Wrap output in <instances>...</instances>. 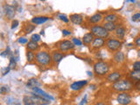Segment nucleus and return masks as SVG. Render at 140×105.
Listing matches in <instances>:
<instances>
[{
  "label": "nucleus",
  "mask_w": 140,
  "mask_h": 105,
  "mask_svg": "<svg viewBox=\"0 0 140 105\" xmlns=\"http://www.w3.org/2000/svg\"><path fill=\"white\" fill-rule=\"evenodd\" d=\"M19 20H17V19H13V20L12 21V30H14V29H16L19 26Z\"/></svg>",
  "instance_id": "nucleus-38"
},
{
  "label": "nucleus",
  "mask_w": 140,
  "mask_h": 105,
  "mask_svg": "<svg viewBox=\"0 0 140 105\" xmlns=\"http://www.w3.org/2000/svg\"><path fill=\"white\" fill-rule=\"evenodd\" d=\"M132 68L133 70H140V61H135L132 64Z\"/></svg>",
  "instance_id": "nucleus-37"
},
{
  "label": "nucleus",
  "mask_w": 140,
  "mask_h": 105,
  "mask_svg": "<svg viewBox=\"0 0 140 105\" xmlns=\"http://www.w3.org/2000/svg\"><path fill=\"white\" fill-rule=\"evenodd\" d=\"M103 26L109 33H111V32H115V30H116V28L117 26V24L116 23H112V22H104Z\"/></svg>",
  "instance_id": "nucleus-23"
},
{
  "label": "nucleus",
  "mask_w": 140,
  "mask_h": 105,
  "mask_svg": "<svg viewBox=\"0 0 140 105\" xmlns=\"http://www.w3.org/2000/svg\"><path fill=\"white\" fill-rule=\"evenodd\" d=\"M95 39V36L92 34L91 33H87L84 34V36L82 37V43L86 45V46H89L92 44Z\"/></svg>",
  "instance_id": "nucleus-20"
},
{
  "label": "nucleus",
  "mask_w": 140,
  "mask_h": 105,
  "mask_svg": "<svg viewBox=\"0 0 140 105\" xmlns=\"http://www.w3.org/2000/svg\"><path fill=\"white\" fill-rule=\"evenodd\" d=\"M111 88L118 93L129 92L134 88V83L130 78H125V79H120L115 83H112Z\"/></svg>",
  "instance_id": "nucleus-1"
},
{
  "label": "nucleus",
  "mask_w": 140,
  "mask_h": 105,
  "mask_svg": "<svg viewBox=\"0 0 140 105\" xmlns=\"http://www.w3.org/2000/svg\"><path fill=\"white\" fill-rule=\"evenodd\" d=\"M90 33L96 38H102V39H104L110 38V33L103 26H100V25L92 26L90 27Z\"/></svg>",
  "instance_id": "nucleus-4"
},
{
  "label": "nucleus",
  "mask_w": 140,
  "mask_h": 105,
  "mask_svg": "<svg viewBox=\"0 0 140 105\" xmlns=\"http://www.w3.org/2000/svg\"><path fill=\"white\" fill-rule=\"evenodd\" d=\"M18 42H19V44H22V45L27 44L28 43V39H26V38H25V37H19V39H18Z\"/></svg>",
  "instance_id": "nucleus-36"
},
{
  "label": "nucleus",
  "mask_w": 140,
  "mask_h": 105,
  "mask_svg": "<svg viewBox=\"0 0 140 105\" xmlns=\"http://www.w3.org/2000/svg\"><path fill=\"white\" fill-rule=\"evenodd\" d=\"M64 57L65 55L63 54L61 52H60V51H53V52L52 53V61L55 62V63L60 62Z\"/></svg>",
  "instance_id": "nucleus-17"
},
{
  "label": "nucleus",
  "mask_w": 140,
  "mask_h": 105,
  "mask_svg": "<svg viewBox=\"0 0 140 105\" xmlns=\"http://www.w3.org/2000/svg\"><path fill=\"white\" fill-rule=\"evenodd\" d=\"M103 19V15H102L101 13H99V12H96V13H95V14L92 15L91 17H89V22L90 24H95V25H96V24L100 23Z\"/></svg>",
  "instance_id": "nucleus-18"
},
{
  "label": "nucleus",
  "mask_w": 140,
  "mask_h": 105,
  "mask_svg": "<svg viewBox=\"0 0 140 105\" xmlns=\"http://www.w3.org/2000/svg\"><path fill=\"white\" fill-rule=\"evenodd\" d=\"M134 88L140 92V82H136L134 83Z\"/></svg>",
  "instance_id": "nucleus-41"
},
{
  "label": "nucleus",
  "mask_w": 140,
  "mask_h": 105,
  "mask_svg": "<svg viewBox=\"0 0 140 105\" xmlns=\"http://www.w3.org/2000/svg\"><path fill=\"white\" fill-rule=\"evenodd\" d=\"M35 61L42 67H47L52 63V55L47 51H39L35 54Z\"/></svg>",
  "instance_id": "nucleus-3"
},
{
  "label": "nucleus",
  "mask_w": 140,
  "mask_h": 105,
  "mask_svg": "<svg viewBox=\"0 0 140 105\" xmlns=\"http://www.w3.org/2000/svg\"><path fill=\"white\" fill-rule=\"evenodd\" d=\"M129 1H130L131 3H135V0H129Z\"/></svg>",
  "instance_id": "nucleus-46"
},
{
  "label": "nucleus",
  "mask_w": 140,
  "mask_h": 105,
  "mask_svg": "<svg viewBox=\"0 0 140 105\" xmlns=\"http://www.w3.org/2000/svg\"><path fill=\"white\" fill-rule=\"evenodd\" d=\"M118 105H120V104H118Z\"/></svg>",
  "instance_id": "nucleus-50"
},
{
  "label": "nucleus",
  "mask_w": 140,
  "mask_h": 105,
  "mask_svg": "<svg viewBox=\"0 0 140 105\" xmlns=\"http://www.w3.org/2000/svg\"><path fill=\"white\" fill-rule=\"evenodd\" d=\"M125 61V54L122 51H117L113 55V61L116 64H122Z\"/></svg>",
  "instance_id": "nucleus-14"
},
{
  "label": "nucleus",
  "mask_w": 140,
  "mask_h": 105,
  "mask_svg": "<svg viewBox=\"0 0 140 105\" xmlns=\"http://www.w3.org/2000/svg\"><path fill=\"white\" fill-rule=\"evenodd\" d=\"M134 44H135V46H137V47H140V35H139V36H137L136 39H135Z\"/></svg>",
  "instance_id": "nucleus-40"
},
{
  "label": "nucleus",
  "mask_w": 140,
  "mask_h": 105,
  "mask_svg": "<svg viewBox=\"0 0 140 105\" xmlns=\"http://www.w3.org/2000/svg\"><path fill=\"white\" fill-rule=\"evenodd\" d=\"M129 78L133 82H140V70H132L129 74Z\"/></svg>",
  "instance_id": "nucleus-22"
},
{
  "label": "nucleus",
  "mask_w": 140,
  "mask_h": 105,
  "mask_svg": "<svg viewBox=\"0 0 140 105\" xmlns=\"http://www.w3.org/2000/svg\"><path fill=\"white\" fill-rule=\"evenodd\" d=\"M40 34H41V35H44V34H45L44 30H41V31H40Z\"/></svg>",
  "instance_id": "nucleus-44"
},
{
  "label": "nucleus",
  "mask_w": 140,
  "mask_h": 105,
  "mask_svg": "<svg viewBox=\"0 0 140 105\" xmlns=\"http://www.w3.org/2000/svg\"><path fill=\"white\" fill-rule=\"evenodd\" d=\"M31 41H34V42H39L40 41V35L37 34V33L33 34V35H32V37H31Z\"/></svg>",
  "instance_id": "nucleus-33"
},
{
  "label": "nucleus",
  "mask_w": 140,
  "mask_h": 105,
  "mask_svg": "<svg viewBox=\"0 0 140 105\" xmlns=\"http://www.w3.org/2000/svg\"><path fill=\"white\" fill-rule=\"evenodd\" d=\"M40 1H42V2H44V1H46V0H40Z\"/></svg>",
  "instance_id": "nucleus-49"
},
{
  "label": "nucleus",
  "mask_w": 140,
  "mask_h": 105,
  "mask_svg": "<svg viewBox=\"0 0 140 105\" xmlns=\"http://www.w3.org/2000/svg\"><path fill=\"white\" fill-rule=\"evenodd\" d=\"M62 34L63 36L67 37V36H70V35L72 34V32L70 30H68V29H62Z\"/></svg>",
  "instance_id": "nucleus-39"
},
{
  "label": "nucleus",
  "mask_w": 140,
  "mask_h": 105,
  "mask_svg": "<svg viewBox=\"0 0 140 105\" xmlns=\"http://www.w3.org/2000/svg\"><path fill=\"white\" fill-rule=\"evenodd\" d=\"M10 92V87L7 85H2L0 86V95H6Z\"/></svg>",
  "instance_id": "nucleus-28"
},
{
  "label": "nucleus",
  "mask_w": 140,
  "mask_h": 105,
  "mask_svg": "<svg viewBox=\"0 0 140 105\" xmlns=\"http://www.w3.org/2000/svg\"><path fill=\"white\" fill-rule=\"evenodd\" d=\"M32 100L33 102V105H48L50 104V100L46 99V98L41 96V95H39L35 93L32 94Z\"/></svg>",
  "instance_id": "nucleus-8"
},
{
  "label": "nucleus",
  "mask_w": 140,
  "mask_h": 105,
  "mask_svg": "<svg viewBox=\"0 0 140 105\" xmlns=\"http://www.w3.org/2000/svg\"><path fill=\"white\" fill-rule=\"evenodd\" d=\"M88 74H89V75H92V73H90V72H88Z\"/></svg>",
  "instance_id": "nucleus-47"
},
{
  "label": "nucleus",
  "mask_w": 140,
  "mask_h": 105,
  "mask_svg": "<svg viewBox=\"0 0 140 105\" xmlns=\"http://www.w3.org/2000/svg\"><path fill=\"white\" fill-rule=\"evenodd\" d=\"M16 65H17V62H16L15 57L11 56V58H10V63H9L8 68H10V69H14L16 68Z\"/></svg>",
  "instance_id": "nucleus-30"
},
{
  "label": "nucleus",
  "mask_w": 140,
  "mask_h": 105,
  "mask_svg": "<svg viewBox=\"0 0 140 105\" xmlns=\"http://www.w3.org/2000/svg\"><path fill=\"white\" fill-rule=\"evenodd\" d=\"M137 6H138V7H140V2H139L138 4H137Z\"/></svg>",
  "instance_id": "nucleus-48"
},
{
  "label": "nucleus",
  "mask_w": 140,
  "mask_h": 105,
  "mask_svg": "<svg viewBox=\"0 0 140 105\" xmlns=\"http://www.w3.org/2000/svg\"><path fill=\"white\" fill-rule=\"evenodd\" d=\"M71 41L73 42L74 46H82V45L83 44L82 41H81L80 39H76V38H73Z\"/></svg>",
  "instance_id": "nucleus-32"
},
{
  "label": "nucleus",
  "mask_w": 140,
  "mask_h": 105,
  "mask_svg": "<svg viewBox=\"0 0 140 105\" xmlns=\"http://www.w3.org/2000/svg\"><path fill=\"white\" fill-rule=\"evenodd\" d=\"M131 19H132V21H134V22L140 21V12H137V13H135V14H133L131 17Z\"/></svg>",
  "instance_id": "nucleus-34"
},
{
  "label": "nucleus",
  "mask_w": 140,
  "mask_h": 105,
  "mask_svg": "<svg viewBox=\"0 0 140 105\" xmlns=\"http://www.w3.org/2000/svg\"><path fill=\"white\" fill-rule=\"evenodd\" d=\"M122 76H123V74L121 72H119V71H114V72H111L107 75L106 80L110 83H115L117 81H119L122 78Z\"/></svg>",
  "instance_id": "nucleus-10"
},
{
  "label": "nucleus",
  "mask_w": 140,
  "mask_h": 105,
  "mask_svg": "<svg viewBox=\"0 0 140 105\" xmlns=\"http://www.w3.org/2000/svg\"><path fill=\"white\" fill-rule=\"evenodd\" d=\"M105 45V39L102 38H96L95 37L93 42L91 44L92 49L93 50H100L102 47H103Z\"/></svg>",
  "instance_id": "nucleus-12"
},
{
  "label": "nucleus",
  "mask_w": 140,
  "mask_h": 105,
  "mask_svg": "<svg viewBox=\"0 0 140 105\" xmlns=\"http://www.w3.org/2000/svg\"><path fill=\"white\" fill-rule=\"evenodd\" d=\"M87 97H88V95H85L84 98H83V99L82 100V102H80V104H79V105H85V103L87 102Z\"/></svg>",
  "instance_id": "nucleus-42"
},
{
  "label": "nucleus",
  "mask_w": 140,
  "mask_h": 105,
  "mask_svg": "<svg viewBox=\"0 0 140 105\" xmlns=\"http://www.w3.org/2000/svg\"><path fill=\"white\" fill-rule=\"evenodd\" d=\"M123 46V42L119 39H113V38H109L107 41H105V46L110 51V53H116L119 51V49Z\"/></svg>",
  "instance_id": "nucleus-5"
},
{
  "label": "nucleus",
  "mask_w": 140,
  "mask_h": 105,
  "mask_svg": "<svg viewBox=\"0 0 140 105\" xmlns=\"http://www.w3.org/2000/svg\"><path fill=\"white\" fill-rule=\"evenodd\" d=\"M33 91L34 92L35 94H37V95H41V96L46 98V99H49V100H53V97L51 96L50 95H48L46 92H45L44 90H42L41 88H38V87H35V88H33Z\"/></svg>",
  "instance_id": "nucleus-21"
},
{
  "label": "nucleus",
  "mask_w": 140,
  "mask_h": 105,
  "mask_svg": "<svg viewBox=\"0 0 140 105\" xmlns=\"http://www.w3.org/2000/svg\"><path fill=\"white\" fill-rule=\"evenodd\" d=\"M58 19H60V20H61L62 22H64V23H68L69 22V18H67L66 15L62 14V13L58 14Z\"/></svg>",
  "instance_id": "nucleus-31"
},
{
  "label": "nucleus",
  "mask_w": 140,
  "mask_h": 105,
  "mask_svg": "<svg viewBox=\"0 0 140 105\" xmlns=\"http://www.w3.org/2000/svg\"><path fill=\"white\" fill-rule=\"evenodd\" d=\"M26 59H27V61L29 63L33 62L35 61V53L33 51L27 50V52H26Z\"/></svg>",
  "instance_id": "nucleus-27"
},
{
  "label": "nucleus",
  "mask_w": 140,
  "mask_h": 105,
  "mask_svg": "<svg viewBox=\"0 0 140 105\" xmlns=\"http://www.w3.org/2000/svg\"><path fill=\"white\" fill-rule=\"evenodd\" d=\"M116 102L120 105H129L132 102V96L129 92L118 93L116 96Z\"/></svg>",
  "instance_id": "nucleus-7"
},
{
  "label": "nucleus",
  "mask_w": 140,
  "mask_h": 105,
  "mask_svg": "<svg viewBox=\"0 0 140 105\" xmlns=\"http://www.w3.org/2000/svg\"><path fill=\"white\" fill-rule=\"evenodd\" d=\"M49 20V17L46 16H38V17H34L32 19V23L35 26H39V25H42L45 24L46 22Z\"/></svg>",
  "instance_id": "nucleus-16"
},
{
  "label": "nucleus",
  "mask_w": 140,
  "mask_h": 105,
  "mask_svg": "<svg viewBox=\"0 0 140 105\" xmlns=\"http://www.w3.org/2000/svg\"><path fill=\"white\" fill-rule=\"evenodd\" d=\"M104 22H112V23H116L119 20V16L116 13H110L103 17Z\"/></svg>",
  "instance_id": "nucleus-19"
},
{
  "label": "nucleus",
  "mask_w": 140,
  "mask_h": 105,
  "mask_svg": "<svg viewBox=\"0 0 140 105\" xmlns=\"http://www.w3.org/2000/svg\"><path fill=\"white\" fill-rule=\"evenodd\" d=\"M4 13H5V16L7 17L8 19H12L14 18L16 11L14 6L10 5V4H5V5H4Z\"/></svg>",
  "instance_id": "nucleus-13"
},
{
  "label": "nucleus",
  "mask_w": 140,
  "mask_h": 105,
  "mask_svg": "<svg viewBox=\"0 0 140 105\" xmlns=\"http://www.w3.org/2000/svg\"><path fill=\"white\" fill-rule=\"evenodd\" d=\"M88 83H89V81H87V80L74 82L70 85V88L74 91H80V90H82V89L84 88Z\"/></svg>",
  "instance_id": "nucleus-11"
},
{
  "label": "nucleus",
  "mask_w": 140,
  "mask_h": 105,
  "mask_svg": "<svg viewBox=\"0 0 140 105\" xmlns=\"http://www.w3.org/2000/svg\"><path fill=\"white\" fill-rule=\"evenodd\" d=\"M40 85V82L37 79L35 78H32V79H29L27 82H26V86L29 88H33L35 87H38Z\"/></svg>",
  "instance_id": "nucleus-25"
},
{
  "label": "nucleus",
  "mask_w": 140,
  "mask_h": 105,
  "mask_svg": "<svg viewBox=\"0 0 140 105\" xmlns=\"http://www.w3.org/2000/svg\"><path fill=\"white\" fill-rule=\"evenodd\" d=\"M95 105H107V104H106L105 102H97Z\"/></svg>",
  "instance_id": "nucleus-43"
},
{
  "label": "nucleus",
  "mask_w": 140,
  "mask_h": 105,
  "mask_svg": "<svg viewBox=\"0 0 140 105\" xmlns=\"http://www.w3.org/2000/svg\"><path fill=\"white\" fill-rule=\"evenodd\" d=\"M10 54H11V51H10V47L8 46V47L6 48L5 51H4L3 53H0V56H2V57H8Z\"/></svg>",
  "instance_id": "nucleus-35"
},
{
  "label": "nucleus",
  "mask_w": 140,
  "mask_h": 105,
  "mask_svg": "<svg viewBox=\"0 0 140 105\" xmlns=\"http://www.w3.org/2000/svg\"><path fill=\"white\" fill-rule=\"evenodd\" d=\"M23 103H24V105H33V100H32L31 96L25 95L23 97Z\"/></svg>",
  "instance_id": "nucleus-29"
},
{
  "label": "nucleus",
  "mask_w": 140,
  "mask_h": 105,
  "mask_svg": "<svg viewBox=\"0 0 140 105\" xmlns=\"http://www.w3.org/2000/svg\"><path fill=\"white\" fill-rule=\"evenodd\" d=\"M137 56H138V58H140V49L137 51Z\"/></svg>",
  "instance_id": "nucleus-45"
},
{
  "label": "nucleus",
  "mask_w": 140,
  "mask_h": 105,
  "mask_svg": "<svg viewBox=\"0 0 140 105\" xmlns=\"http://www.w3.org/2000/svg\"><path fill=\"white\" fill-rule=\"evenodd\" d=\"M126 33H127V29L125 26H123L122 24L117 25L116 30H115V35L119 41H123L125 38Z\"/></svg>",
  "instance_id": "nucleus-9"
},
{
  "label": "nucleus",
  "mask_w": 140,
  "mask_h": 105,
  "mask_svg": "<svg viewBox=\"0 0 140 105\" xmlns=\"http://www.w3.org/2000/svg\"><path fill=\"white\" fill-rule=\"evenodd\" d=\"M110 65L109 62L104 61H98L94 64V74L97 77H104L109 74Z\"/></svg>",
  "instance_id": "nucleus-2"
},
{
  "label": "nucleus",
  "mask_w": 140,
  "mask_h": 105,
  "mask_svg": "<svg viewBox=\"0 0 140 105\" xmlns=\"http://www.w3.org/2000/svg\"><path fill=\"white\" fill-rule=\"evenodd\" d=\"M26 48H27V50L34 52V51H37L38 49L40 48V45L38 44V42L30 41H28L27 44H26Z\"/></svg>",
  "instance_id": "nucleus-24"
},
{
  "label": "nucleus",
  "mask_w": 140,
  "mask_h": 105,
  "mask_svg": "<svg viewBox=\"0 0 140 105\" xmlns=\"http://www.w3.org/2000/svg\"><path fill=\"white\" fill-rule=\"evenodd\" d=\"M35 28H36L35 25H33V23H32V24L28 23V24H26V26H24L23 31H24V33H26V34H29V33H31L32 32H33V31L35 30Z\"/></svg>",
  "instance_id": "nucleus-26"
},
{
  "label": "nucleus",
  "mask_w": 140,
  "mask_h": 105,
  "mask_svg": "<svg viewBox=\"0 0 140 105\" xmlns=\"http://www.w3.org/2000/svg\"><path fill=\"white\" fill-rule=\"evenodd\" d=\"M69 20L72 22L74 25H82L84 21L83 17L82 15L77 14V13H74L69 16Z\"/></svg>",
  "instance_id": "nucleus-15"
},
{
  "label": "nucleus",
  "mask_w": 140,
  "mask_h": 105,
  "mask_svg": "<svg viewBox=\"0 0 140 105\" xmlns=\"http://www.w3.org/2000/svg\"><path fill=\"white\" fill-rule=\"evenodd\" d=\"M57 47L60 52L66 53V52H68V51L74 50V47H75V46H74V43L71 41H68V39H63V41H60V42L57 43Z\"/></svg>",
  "instance_id": "nucleus-6"
}]
</instances>
